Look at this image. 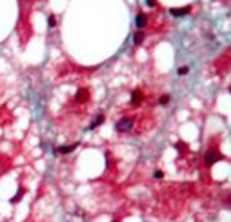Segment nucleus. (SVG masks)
<instances>
[{
	"mask_svg": "<svg viewBox=\"0 0 231 222\" xmlns=\"http://www.w3.org/2000/svg\"><path fill=\"white\" fill-rule=\"evenodd\" d=\"M117 131H120V133H127V131H131L133 129V118H129V117H124V118H120L118 122H117Z\"/></svg>",
	"mask_w": 231,
	"mask_h": 222,
	"instance_id": "f257e3e1",
	"label": "nucleus"
},
{
	"mask_svg": "<svg viewBox=\"0 0 231 222\" xmlns=\"http://www.w3.org/2000/svg\"><path fill=\"white\" fill-rule=\"evenodd\" d=\"M218 160H222V155L218 153V151H209L204 157V162H206V166H213L215 162H218Z\"/></svg>",
	"mask_w": 231,
	"mask_h": 222,
	"instance_id": "f03ea898",
	"label": "nucleus"
},
{
	"mask_svg": "<svg viewBox=\"0 0 231 222\" xmlns=\"http://www.w3.org/2000/svg\"><path fill=\"white\" fill-rule=\"evenodd\" d=\"M189 11H191L189 6H186V7H171V9H169V13H171L173 16H186Z\"/></svg>",
	"mask_w": 231,
	"mask_h": 222,
	"instance_id": "7ed1b4c3",
	"label": "nucleus"
},
{
	"mask_svg": "<svg viewBox=\"0 0 231 222\" xmlns=\"http://www.w3.org/2000/svg\"><path fill=\"white\" fill-rule=\"evenodd\" d=\"M77 146H78V142H75V144H67V146L57 148V149H55V153H62V155H67V153L75 151V149H77Z\"/></svg>",
	"mask_w": 231,
	"mask_h": 222,
	"instance_id": "20e7f679",
	"label": "nucleus"
},
{
	"mask_svg": "<svg viewBox=\"0 0 231 222\" xmlns=\"http://www.w3.org/2000/svg\"><path fill=\"white\" fill-rule=\"evenodd\" d=\"M146 24H148V16H146L144 13H138V15H136V28L140 29V28H144Z\"/></svg>",
	"mask_w": 231,
	"mask_h": 222,
	"instance_id": "39448f33",
	"label": "nucleus"
},
{
	"mask_svg": "<svg viewBox=\"0 0 231 222\" xmlns=\"http://www.w3.org/2000/svg\"><path fill=\"white\" fill-rule=\"evenodd\" d=\"M140 100H142V93H140V91H133V95H131V104L138 106V104H140Z\"/></svg>",
	"mask_w": 231,
	"mask_h": 222,
	"instance_id": "423d86ee",
	"label": "nucleus"
},
{
	"mask_svg": "<svg viewBox=\"0 0 231 222\" xmlns=\"http://www.w3.org/2000/svg\"><path fill=\"white\" fill-rule=\"evenodd\" d=\"M24 193H26V189H24V188H20V189H18V193H16V195L11 198V204H16V202L20 200V198L24 197Z\"/></svg>",
	"mask_w": 231,
	"mask_h": 222,
	"instance_id": "0eeeda50",
	"label": "nucleus"
},
{
	"mask_svg": "<svg viewBox=\"0 0 231 222\" xmlns=\"http://www.w3.org/2000/svg\"><path fill=\"white\" fill-rule=\"evenodd\" d=\"M142 42H144V33L142 31H136L135 33V44L138 46V44H142Z\"/></svg>",
	"mask_w": 231,
	"mask_h": 222,
	"instance_id": "6e6552de",
	"label": "nucleus"
},
{
	"mask_svg": "<svg viewBox=\"0 0 231 222\" xmlns=\"http://www.w3.org/2000/svg\"><path fill=\"white\" fill-rule=\"evenodd\" d=\"M102 122H104V115H98V117L95 118V122H93V124H91V126H89V129H93V127H97V126H100Z\"/></svg>",
	"mask_w": 231,
	"mask_h": 222,
	"instance_id": "1a4fd4ad",
	"label": "nucleus"
},
{
	"mask_svg": "<svg viewBox=\"0 0 231 222\" xmlns=\"http://www.w3.org/2000/svg\"><path fill=\"white\" fill-rule=\"evenodd\" d=\"M158 104H162V106L169 104V95H162V97H160V100H158Z\"/></svg>",
	"mask_w": 231,
	"mask_h": 222,
	"instance_id": "9d476101",
	"label": "nucleus"
},
{
	"mask_svg": "<svg viewBox=\"0 0 231 222\" xmlns=\"http://www.w3.org/2000/svg\"><path fill=\"white\" fill-rule=\"evenodd\" d=\"M188 71H189L188 66H182V68L178 69V75H180V77H184V75H188Z\"/></svg>",
	"mask_w": 231,
	"mask_h": 222,
	"instance_id": "9b49d317",
	"label": "nucleus"
},
{
	"mask_svg": "<svg viewBox=\"0 0 231 222\" xmlns=\"http://www.w3.org/2000/svg\"><path fill=\"white\" fill-rule=\"evenodd\" d=\"M155 179H164V171H155Z\"/></svg>",
	"mask_w": 231,
	"mask_h": 222,
	"instance_id": "f8f14e48",
	"label": "nucleus"
},
{
	"mask_svg": "<svg viewBox=\"0 0 231 222\" xmlns=\"http://www.w3.org/2000/svg\"><path fill=\"white\" fill-rule=\"evenodd\" d=\"M78 98H80V100L87 98V91H80V93H78Z\"/></svg>",
	"mask_w": 231,
	"mask_h": 222,
	"instance_id": "ddd939ff",
	"label": "nucleus"
},
{
	"mask_svg": "<svg viewBox=\"0 0 231 222\" xmlns=\"http://www.w3.org/2000/svg\"><path fill=\"white\" fill-rule=\"evenodd\" d=\"M146 2H148V6H151V7L156 6V0H146Z\"/></svg>",
	"mask_w": 231,
	"mask_h": 222,
	"instance_id": "4468645a",
	"label": "nucleus"
},
{
	"mask_svg": "<svg viewBox=\"0 0 231 222\" xmlns=\"http://www.w3.org/2000/svg\"><path fill=\"white\" fill-rule=\"evenodd\" d=\"M55 24H57V20H55V16H49V26H51V28H53V26H55Z\"/></svg>",
	"mask_w": 231,
	"mask_h": 222,
	"instance_id": "2eb2a0df",
	"label": "nucleus"
},
{
	"mask_svg": "<svg viewBox=\"0 0 231 222\" xmlns=\"http://www.w3.org/2000/svg\"><path fill=\"white\" fill-rule=\"evenodd\" d=\"M113 222H118V220H113Z\"/></svg>",
	"mask_w": 231,
	"mask_h": 222,
	"instance_id": "dca6fc26",
	"label": "nucleus"
}]
</instances>
